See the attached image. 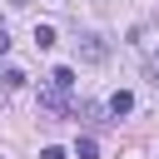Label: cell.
<instances>
[{"mask_svg":"<svg viewBox=\"0 0 159 159\" xmlns=\"http://www.w3.org/2000/svg\"><path fill=\"white\" fill-rule=\"evenodd\" d=\"M40 109L65 114V109H70V94H60V89H50V84H45V89H40Z\"/></svg>","mask_w":159,"mask_h":159,"instance_id":"2","label":"cell"},{"mask_svg":"<svg viewBox=\"0 0 159 159\" xmlns=\"http://www.w3.org/2000/svg\"><path fill=\"white\" fill-rule=\"evenodd\" d=\"M104 109L119 119V114H129V109H134V94H129V89H119V94H109V104H104Z\"/></svg>","mask_w":159,"mask_h":159,"instance_id":"4","label":"cell"},{"mask_svg":"<svg viewBox=\"0 0 159 159\" xmlns=\"http://www.w3.org/2000/svg\"><path fill=\"white\" fill-rule=\"evenodd\" d=\"M15 5H30V0H15Z\"/></svg>","mask_w":159,"mask_h":159,"instance_id":"9","label":"cell"},{"mask_svg":"<svg viewBox=\"0 0 159 159\" xmlns=\"http://www.w3.org/2000/svg\"><path fill=\"white\" fill-rule=\"evenodd\" d=\"M40 159H70V154H65L60 144H45V149H40Z\"/></svg>","mask_w":159,"mask_h":159,"instance_id":"7","label":"cell"},{"mask_svg":"<svg viewBox=\"0 0 159 159\" xmlns=\"http://www.w3.org/2000/svg\"><path fill=\"white\" fill-rule=\"evenodd\" d=\"M35 45L50 50V45H55V30H50V25H35Z\"/></svg>","mask_w":159,"mask_h":159,"instance_id":"5","label":"cell"},{"mask_svg":"<svg viewBox=\"0 0 159 159\" xmlns=\"http://www.w3.org/2000/svg\"><path fill=\"white\" fill-rule=\"evenodd\" d=\"M50 89H60V94H70V89H75V70H70V65H60V70L50 75Z\"/></svg>","mask_w":159,"mask_h":159,"instance_id":"3","label":"cell"},{"mask_svg":"<svg viewBox=\"0 0 159 159\" xmlns=\"http://www.w3.org/2000/svg\"><path fill=\"white\" fill-rule=\"evenodd\" d=\"M75 50H80L84 60H104V40H99V35H75Z\"/></svg>","mask_w":159,"mask_h":159,"instance_id":"1","label":"cell"},{"mask_svg":"<svg viewBox=\"0 0 159 159\" xmlns=\"http://www.w3.org/2000/svg\"><path fill=\"white\" fill-rule=\"evenodd\" d=\"M75 154H80V159H94V154H99V144H94V139H89V134H84V139H80V144H75Z\"/></svg>","mask_w":159,"mask_h":159,"instance_id":"6","label":"cell"},{"mask_svg":"<svg viewBox=\"0 0 159 159\" xmlns=\"http://www.w3.org/2000/svg\"><path fill=\"white\" fill-rule=\"evenodd\" d=\"M5 50H10V30L0 25V55H5Z\"/></svg>","mask_w":159,"mask_h":159,"instance_id":"8","label":"cell"}]
</instances>
